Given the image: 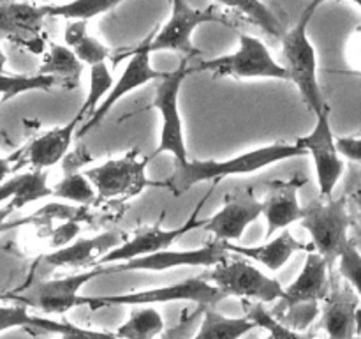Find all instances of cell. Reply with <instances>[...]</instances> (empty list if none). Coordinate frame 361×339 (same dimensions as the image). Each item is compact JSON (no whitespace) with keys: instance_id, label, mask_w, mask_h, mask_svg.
I'll return each instance as SVG.
<instances>
[{"instance_id":"6da1fadb","label":"cell","mask_w":361,"mask_h":339,"mask_svg":"<svg viewBox=\"0 0 361 339\" xmlns=\"http://www.w3.org/2000/svg\"><path fill=\"white\" fill-rule=\"evenodd\" d=\"M307 150L298 143H277L259 147L256 150H249L240 154L228 161H189L187 165H178L171 177L155 182L157 186L166 187L175 196L187 193L194 184L200 182H219L221 179L229 175H245V173H256L271 165L286 161V159L302 157Z\"/></svg>"},{"instance_id":"7a4b0ae2","label":"cell","mask_w":361,"mask_h":339,"mask_svg":"<svg viewBox=\"0 0 361 339\" xmlns=\"http://www.w3.org/2000/svg\"><path fill=\"white\" fill-rule=\"evenodd\" d=\"M319 6V0H310L295 27L289 28L282 37V66L288 69L289 80L298 87L305 106L316 113V117L330 109L317 80L316 49L309 37L310 20Z\"/></svg>"},{"instance_id":"3957f363","label":"cell","mask_w":361,"mask_h":339,"mask_svg":"<svg viewBox=\"0 0 361 339\" xmlns=\"http://www.w3.org/2000/svg\"><path fill=\"white\" fill-rule=\"evenodd\" d=\"M331 288V267L319 253L307 254L298 278L284 288L274 316L281 323L302 332L319 313V302L326 300Z\"/></svg>"},{"instance_id":"277c9868","label":"cell","mask_w":361,"mask_h":339,"mask_svg":"<svg viewBox=\"0 0 361 339\" xmlns=\"http://www.w3.org/2000/svg\"><path fill=\"white\" fill-rule=\"evenodd\" d=\"M189 56L182 59L175 71L164 73L161 80H157L152 108L161 113L162 127L157 148H154V152L147 155L148 161L161 154L175 155L178 165H187L190 161L189 154H187L185 136H183L182 115H180V90H182L185 78L194 71L189 66Z\"/></svg>"},{"instance_id":"5b68a950","label":"cell","mask_w":361,"mask_h":339,"mask_svg":"<svg viewBox=\"0 0 361 339\" xmlns=\"http://www.w3.org/2000/svg\"><path fill=\"white\" fill-rule=\"evenodd\" d=\"M353 225L348 196L323 198L305 207V218L302 226L310 233L316 253H319L334 268L344 253L349 239V228Z\"/></svg>"},{"instance_id":"8992f818","label":"cell","mask_w":361,"mask_h":339,"mask_svg":"<svg viewBox=\"0 0 361 339\" xmlns=\"http://www.w3.org/2000/svg\"><path fill=\"white\" fill-rule=\"evenodd\" d=\"M106 274H108V268L101 265V267L76 272L66 278L32 282L16 292L4 295V300L23 304L30 309L42 311L46 314H63L78 306H87V297H80V290L94 278H101Z\"/></svg>"},{"instance_id":"52a82bcc","label":"cell","mask_w":361,"mask_h":339,"mask_svg":"<svg viewBox=\"0 0 361 339\" xmlns=\"http://www.w3.org/2000/svg\"><path fill=\"white\" fill-rule=\"evenodd\" d=\"M240 48L231 55H222L212 60H201L194 71H208L214 78H275L289 80V73L282 64L271 56L261 39L249 34H238Z\"/></svg>"},{"instance_id":"ba28073f","label":"cell","mask_w":361,"mask_h":339,"mask_svg":"<svg viewBox=\"0 0 361 339\" xmlns=\"http://www.w3.org/2000/svg\"><path fill=\"white\" fill-rule=\"evenodd\" d=\"M226 295L204 279L203 274L194 275L185 281L175 282V285L162 286V288L141 290V292L122 293L113 297H87V306L92 311L106 306H154V304L178 302V300H189L203 307L217 306Z\"/></svg>"},{"instance_id":"9c48e42d","label":"cell","mask_w":361,"mask_h":339,"mask_svg":"<svg viewBox=\"0 0 361 339\" xmlns=\"http://www.w3.org/2000/svg\"><path fill=\"white\" fill-rule=\"evenodd\" d=\"M148 162V157H145L137 148H130L122 157L108 159L102 165L85 170V175L94 184L99 198L108 201H126L137 196L145 187L155 184L145 175Z\"/></svg>"},{"instance_id":"30bf717a","label":"cell","mask_w":361,"mask_h":339,"mask_svg":"<svg viewBox=\"0 0 361 339\" xmlns=\"http://www.w3.org/2000/svg\"><path fill=\"white\" fill-rule=\"evenodd\" d=\"M203 275L226 297H240L242 300L268 304L284 295V288L277 279L270 278L243 258L226 260L212 270L203 272Z\"/></svg>"},{"instance_id":"8fae6325","label":"cell","mask_w":361,"mask_h":339,"mask_svg":"<svg viewBox=\"0 0 361 339\" xmlns=\"http://www.w3.org/2000/svg\"><path fill=\"white\" fill-rule=\"evenodd\" d=\"M203 23H222L231 28L235 27V23L228 20V16L215 6L196 9L187 0H171V16L152 39V53L171 49L189 59L197 56L201 52L194 46L192 32Z\"/></svg>"},{"instance_id":"7c38bea8","label":"cell","mask_w":361,"mask_h":339,"mask_svg":"<svg viewBox=\"0 0 361 339\" xmlns=\"http://www.w3.org/2000/svg\"><path fill=\"white\" fill-rule=\"evenodd\" d=\"M214 193V187L204 194V198H201V201L197 203V207L194 208L192 214L189 215L185 222L178 228H171V230H164L161 228V222L164 219V212L161 214V219H159L155 225H148V226H140L133 235H129L127 242H123L122 246L113 249L111 253L106 254L104 258L101 260L99 267L101 265H115V263H123V261H130L134 258H141V256H148V254H155L161 253V251H168L171 247V244H175L180 237L187 235L189 232L196 228H203L204 226V219H200L201 208H203L204 201L210 194Z\"/></svg>"},{"instance_id":"4fadbf2b","label":"cell","mask_w":361,"mask_h":339,"mask_svg":"<svg viewBox=\"0 0 361 339\" xmlns=\"http://www.w3.org/2000/svg\"><path fill=\"white\" fill-rule=\"evenodd\" d=\"M263 210L264 203L256 196L254 187L247 184L224 194L222 207L210 219H204L203 228L212 233L214 240L236 242L242 239L247 226L256 221Z\"/></svg>"},{"instance_id":"5bb4252c","label":"cell","mask_w":361,"mask_h":339,"mask_svg":"<svg viewBox=\"0 0 361 339\" xmlns=\"http://www.w3.org/2000/svg\"><path fill=\"white\" fill-rule=\"evenodd\" d=\"M296 143L305 148L307 154L312 155L321 198L334 196V191L345 166L342 161L341 150H338L337 138L334 136V131H331L330 109L319 113L312 133L298 138Z\"/></svg>"},{"instance_id":"9a60e30c","label":"cell","mask_w":361,"mask_h":339,"mask_svg":"<svg viewBox=\"0 0 361 339\" xmlns=\"http://www.w3.org/2000/svg\"><path fill=\"white\" fill-rule=\"evenodd\" d=\"M228 242L224 240H212L210 244L197 249H183V251H161V253L148 254V256L134 258L130 261L115 265H104L108 268V274H118V272H133V270H148V272H162L169 268L178 267H217L228 260Z\"/></svg>"},{"instance_id":"2e32d148","label":"cell","mask_w":361,"mask_h":339,"mask_svg":"<svg viewBox=\"0 0 361 339\" xmlns=\"http://www.w3.org/2000/svg\"><path fill=\"white\" fill-rule=\"evenodd\" d=\"M44 6L30 2H2L0 6V34L4 39L34 55H44L49 44L44 34Z\"/></svg>"},{"instance_id":"e0dca14e","label":"cell","mask_w":361,"mask_h":339,"mask_svg":"<svg viewBox=\"0 0 361 339\" xmlns=\"http://www.w3.org/2000/svg\"><path fill=\"white\" fill-rule=\"evenodd\" d=\"M321 328L326 339H356L361 332L360 295L331 268L330 295L323 300Z\"/></svg>"},{"instance_id":"ac0fdd59","label":"cell","mask_w":361,"mask_h":339,"mask_svg":"<svg viewBox=\"0 0 361 339\" xmlns=\"http://www.w3.org/2000/svg\"><path fill=\"white\" fill-rule=\"evenodd\" d=\"M155 32L148 34L136 48L130 53V60L127 64V67L123 69L122 76L115 81V87L109 92L108 97L101 102V106L97 108V112L94 113L90 120L83 124L78 131V136H83L85 133H88L90 129H94L99 122L106 119L109 112H111L113 106L120 101L126 94L133 92L134 88L141 87V85H147L148 81L161 80L162 74L161 71H155L150 64V55H152V39H154Z\"/></svg>"},{"instance_id":"d6986e66","label":"cell","mask_w":361,"mask_h":339,"mask_svg":"<svg viewBox=\"0 0 361 339\" xmlns=\"http://www.w3.org/2000/svg\"><path fill=\"white\" fill-rule=\"evenodd\" d=\"M127 239H129V233L123 230H108L92 239H78L76 242L55 249L53 253L46 254L44 263L56 268H78L80 272L90 270V268L99 267L102 258L127 242Z\"/></svg>"},{"instance_id":"ffe728a7","label":"cell","mask_w":361,"mask_h":339,"mask_svg":"<svg viewBox=\"0 0 361 339\" xmlns=\"http://www.w3.org/2000/svg\"><path fill=\"white\" fill-rule=\"evenodd\" d=\"M83 122V117L76 113V117L71 122H67L66 126L53 127V129L44 131L42 134L35 136L30 143L20 148L16 155L13 154L18 159L14 168L30 166L32 170H48L55 166L56 162L66 157L67 150L73 143L74 134H78Z\"/></svg>"},{"instance_id":"44dd1931","label":"cell","mask_w":361,"mask_h":339,"mask_svg":"<svg viewBox=\"0 0 361 339\" xmlns=\"http://www.w3.org/2000/svg\"><path fill=\"white\" fill-rule=\"evenodd\" d=\"M307 184L305 177H291V179H274L268 184L264 203V218L268 222L267 240L277 232L288 230L293 222L305 218V208L298 201V191Z\"/></svg>"},{"instance_id":"7402d4cb","label":"cell","mask_w":361,"mask_h":339,"mask_svg":"<svg viewBox=\"0 0 361 339\" xmlns=\"http://www.w3.org/2000/svg\"><path fill=\"white\" fill-rule=\"evenodd\" d=\"M53 196V187L48 184V170H28V172L4 179L0 187L2 221L14 210L27 207L32 201Z\"/></svg>"},{"instance_id":"603a6c76","label":"cell","mask_w":361,"mask_h":339,"mask_svg":"<svg viewBox=\"0 0 361 339\" xmlns=\"http://www.w3.org/2000/svg\"><path fill=\"white\" fill-rule=\"evenodd\" d=\"M229 253L240 254L243 258H249V260L257 261L263 267H267L268 270L277 272L284 267L289 261V258L296 253H312L316 251L314 244H305L302 240H296L293 237V233L289 230H282L274 240L270 242H264L261 246H238V244L228 242Z\"/></svg>"},{"instance_id":"cb8c5ba5","label":"cell","mask_w":361,"mask_h":339,"mask_svg":"<svg viewBox=\"0 0 361 339\" xmlns=\"http://www.w3.org/2000/svg\"><path fill=\"white\" fill-rule=\"evenodd\" d=\"M39 73L53 76L59 81V87L66 90H73L80 85L81 73H83V62L76 56V53L67 44H56L49 42L48 49L42 55V64Z\"/></svg>"},{"instance_id":"d4e9b609","label":"cell","mask_w":361,"mask_h":339,"mask_svg":"<svg viewBox=\"0 0 361 339\" xmlns=\"http://www.w3.org/2000/svg\"><path fill=\"white\" fill-rule=\"evenodd\" d=\"M63 41L76 53L81 62L90 67L106 62L111 55L108 46L102 44L99 39L88 34L87 21L85 20H67L66 30H63Z\"/></svg>"},{"instance_id":"484cf974","label":"cell","mask_w":361,"mask_h":339,"mask_svg":"<svg viewBox=\"0 0 361 339\" xmlns=\"http://www.w3.org/2000/svg\"><path fill=\"white\" fill-rule=\"evenodd\" d=\"M256 327L250 318L224 316L210 306L203 307V321L192 339H242Z\"/></svg>"},{"instance_id":"4316f807","label":"cell","mask_w":361,"mask_h":339,"mask_svg":"<svg viewBox=\"0 0 361 339\" xmlns=\"http://www.w3.org/2000/svg\"><path fill=\"white\" fill-rule=\"evenodd\" d=\"M219 6L242 14L243 20L256 25L267 34L282 39L286 35L284 21L270 9L263 0H215Z\"/></svg>"},{"instance_id":"83f0119b","label":"cell","mask_w":361,"mask_h":339,"mask_svg":"<svg viewBox=\"0 0 361 339\" xmlns=\"http://www.w3.org/2000/svg\"><path fill=\"white\" fill-rule=\"evenodd\" d=\"M164 331L161 313L152 306H134L129 318L120 325L115 334L120 339H155Z\"/></svg>"},{"instance_id":"f1b7e54d","label":"cell","mask_w":361,"mask_h":339,"mask_svg":"<svg viewBox=\"0 0 361 339\" xmlns=\"http://www.w3.org/2000/svg\"><path fill=\"white\" fill-rule=\"evenodd\" d=\"M123 0H71L67 4H48L46 13L53 18H66V20H92L95 16L109 13Z\"/></svg>"},{"instance_id":"f546056e","label":"cell","mask_w":361,"mask_h":339,"mask_svg":"<svg viewBox=\"0 0 361 339\" xmlns=\"http://www.w3.org/2000/svg\"><path fill=\"white\" fill-rule=\"evenodd\" d=\"M53 196L80 203L81 207H90L97 201L99 194L85 172H71L56 186H53Z\"/></svg>"},{"instance_id":"4dcf8cb0","label":"cell","mask_w":361,"mask_h":339,"mask_svg":"<svg viewBox=\"0 0 361 339\" xmlns=\"http://www.w3.org/2000/svg\"><path fill=\"white\" fill-rule=\"evenodd\" d=\"M113 87H115V81H113V74L109 71L108 64L102 62L90 67V90H88V95L83 105H81V108L78 109V115L83 117L85 122L90 120L94 113L97 112L99 106H101V102L113 90Z\"/></svg>"},{"instance_id":"1f68e13d","label":"cell","mask_w":361,"mask_h":339,"mask_svg":"<svg viewBox=\"0 0 361 339\" xmlns=\"http://www.w3.org/2000/svg\"><path fill=\"white\" fill-rule=\"evenodd\" d=\"M53 87H59V81L48 74H9L6 69L2 71V101H9V99L16 97V95L25 94V92L34 90H51Z\"/></svg>"},{"instance_id":"d6a6232c","label":"cell","mask_w":361,"mask_h":339,"mask_svg":"<svg viewBox=\"0 0 361 339\" xmlns=\"http://www.w3.org/2000/svg\"><path fill=\"white\" fill-rule=\"evenodd\" d=\"M243 307H245V316L250 318L257 327L268 331L271 339H316L314 335L302 334V332L281 323L270 311L264 309V306L261 302L243 300Z\"/></svg>"},{"instance_id":"836d02e7","label":"cell","mask_w":361,"mask_h":339,"mask_svg":"<svg viewBox=\"0 0 361 339\" xmlns=\"http://www.w3.org/2000/svg\"><path fill=\"white\" fill-rule=\"evenodd\" d=\"M337 272L345 282L361 297V253L356 244L349 242L337 261Z\"/></svg>"},{"instance_id":"e575fe53","label":"cell","mask_w":361,"mask_h":339,"mask_svg":"<svg viewBox=\"0 0 361 339\" xmlns=\"http://www.w3.org/2000/svg\"><path fill=\"white\" fill-rule=\"evenodd\" d=\"M338 150L344 157L351 159V161L361 165V138H353V136H341L337 138Z\"/></svg>"},{"instance_id":"d590c367","label":"cell","mask_w":361,"mask_h":339,"mask_svg":"<svg viewBox=\"0 0 361 339\" xmlns=\"http://www.w3.org/2000/svg\"><path fill=\"white\" fill-rule=\"evenodd\" d=\"M348 203L349 212H351L353 218V225H358V228H361V184H358V186L349 193Z\"/></svg>"},{"instance_id":"8d00e7d4","label":"cell","mask_w":361,"mask_h":339,"mask_svg":"<svg viewBox=\"0 0 361 339\" xmlns=\"http://www.w3.org/2000/svg\"><path fill=\"white\" fill-rule=\"evenodd\" d=\"M60 339H120L118 335L113 332H97V331H90V328H83L80 332H71V334H63L60 335Z\"/></svg>"},{"instance_id":"74e56055","label":"cell","mask_w":361,"mask_h":339,"mask_svg":"<svg viewBox=\"0 0 361 339\" xmlns=\"http://www.w3.org/2000/svg\"><path fill=\"white\" fill-rule=\"evenodd\" d=\"M348 60L351 66L361 67V28L353 34L351 41H349Z\"/></svg>"},{"instance_id":"f35d334b","label":"cell","mask_w":361,"mask_h":339,"mask_svg":"<svg viewBox=\"0 0 361 339\" xmlns=\"http://www.w3.org/2000/svg\"><path fill=\"white\" fill-rule=\"evenodd\" d=\"M2 2H30V4L44 2V6H48V2H51V0H2Z\"/></svg>"},{"instance_id":"ab89813d","label":"cell","mask_w":361,"mask_h":339,"mask_svg":"<svg viewBox=\"0 0 361 339\" xmlns=\"http://www.w3.org/2000/svg\"><path fill=\"white\" fill-rule=\"evenodd\" d=\"M353 2H355V4H356V6H358V7H360V9H361V0H353Z\"/></svg>"},{"instance_id":"60d3db41","label":"cell","mask_w":361,"mask_h":339,"mask_svg":"<svg viewBox=\"0 0 361 339\" xmlns=\"http://www.w3.org/2000/svg\"><path fill=\"white\" fill-rule=\"evenodd\" d=\"M319 2L323 4V2H326V0H319ZM335 2H341V0H335Z\"/></svg>"},{"instance_id":"b9f144b4","label":"cell","mask_w":361,"mask_h":339,"mask_svg":"<svg viewBox=\"0 0 361 339\" xmlns=\"http://www.w3.org/2000/svg\"><path fill=\"white\" fill-rule=\"evenodd\" d=\"M360 74H361V73H360Z\"/></svg>"},{"instance_id":"7bdbcfd3","label":"cell","mask_w":361,"mask_h":339,"mask_svg":"<svg viewBox=\"0 0 361 339\" xmlns=\"http://www.w3.org/2000/svg\"><path fill=\"white\" fill-rule=\"evenodd\" d=\"M270 339H271V338H270Z\"/></svg>"}]
</instances>
